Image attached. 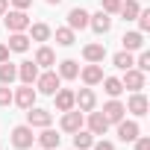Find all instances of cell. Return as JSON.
I'll return each instance as SVG.
<instances>
[{"label":"cell","mask_w":150,"mask_h":150,"mask_svg":"<svg viewBox=\"0 0 150 150\" xmlns=\"http://www.w3.org/2000/svg\"><path fill=\"white\" fill-rule=\"evenodd\" d=\"M38 144L47 150V147H59V135H56V129H44L41 135H38Z\"/></svg>","instance_id":"cell-26"},{"label":"cell","mask_w":150,"mask_h":150,"mask_svg":"<svg viewBox=\"0 0 150 150\" xmlns=\"http://www.w3.org/2000/svg\"><path fill=\"white\" fill-rule=\"evenodd\" d=\"M103 83V91L109 94V97H118L121 91H124V86H121V80H115V77H106V80H100Z\"/></svg>","instance_id":"cell-24"},{"label":"cell","mask_w":150,"mask_h":150,"mask_svg":"<svg viewBox=\"0 0 150 150\" xmlns=\"http://www.w3.org/2000/svg\"><path fill=\"white\" fill-rule=\"evenodd\" d=\"M127 109H129L132 115H138V118H141V115H147V97L135 91V94L129 97V106H127Z\"/></svg>","instance_id":"cell-17"},{"label":"cell","mask_w":150,"mask_h":150,"mask_svg":"<svg viewBox=\"0 0 150 150\" xmlns=\"http://www.w3.org/2000/svg\"><path fill=\"white\" fill-rule=\"evenodd\" d=\"M135 150H150V138H135Z\"/></svg>","instance_id":"cell-35"},{"label":"cell","mask_w":150,"mask_h":150,"mask_svg":"<svg viewBox=\"0 0 150 150\" xmlns=\"http://www.w3.org/2000/svg\"><path fill=\"white\" fill-rule=\"evenodd\" d=\"M88 18H91L88 24H91V30H94V33H100V35H103V33H109V27H112V18H109L106 12H97V15H88Z\"/></svg>","instance_id":"cell-14"},{"label":"cell","mask_w":150,"mask_h":150,"mask_svg":"<svg viewBox=\"0 0 150 150\" xmlns=\"http://www.w3.org/2000/svg\"><path fill=\"white\" fill-rule=\"evenodd\" d=\"M12 100H15L21 109H30V106L35 103V88H33V86H24V88H18V91L12 94Z\"/></svg>","instance_id":"cell-8"},{"label":"cell","mask_w":150,"mask_h":150,"mask_svg":"<svg viewBox=\"0 0 150 150\" xmlns=\"http://www.w3.org/2000/svg\"><path fill=\"white\" fill-rule=\"evenodd\" d=\"M124 112H127V106H124V103H118V100H109V103L103 106V118H106L109 124L124 121Z\"/></svg>","instance_id":"cell-6"},{"label":"cell","mask_w":150,"mask_h":150,"mask_svg":"<svg viewBox=\"0 0 150 150\" xmlns=\"http://www.w3.org/2000/svg\"><path fill=\"white\" fill-rule=\"evenodd\" d=\"M30 33H33L35 41H47V38H50V27H47V24H33Z\"/></svg>","instance_id":"cell-29"},{"label":"cell","mask_w":150,"mask_h":150,"mask_svg":"<svg viewBox=\"0 0 150 150\" xmlns=\"http://www.w3.org/2000/svg\"><path fill=\"white\" fill-rule=\"evenodd\" d=\"M121 9V0H103V12L106 15H112V12H118Z\"/></svg>","instance_id":"cell-33"},{"label":"cell","mask_w":150,"mask_h":150,"mask_svg":"<svg viewBox=\"0 0 150 150\" xmlns=\"http://www.w3.org/2000/svg\"><path fill=\"white\" fill-rule=\"evenodd\" d=\"M74 106H80V112H91L94 109V91L80 88V94H74Z\"/></svg>","instance_id":"cell-9"},{"label":"cell","mask_w":150,"mask_h":150,"mask_svg":"<svg viewBox=\"0 0 150 150\" xmlns=\"http://www.w3.org/2000/svg\"><path fill=\"white\" fill-rule=\"evenodd\" d=\"M3 21H6L9 33H24V30L30 27V18H27V12H24V9H15V12H6V15H3Z\"/></svg>","instance_id":"cell-1"},{"label":"cell","mask_w":150,"mask_h":150,"mask_svg":"<svg viewBox=\"0 0 150 150\" xmlns=\"http://www.w3.org/2000/svg\"><path fill=\"white\" fill-rule=\"evenodd\" d=\"M56 62V56H53V50L50 47H41L38 53H35V65H41V68H50Z\"/></svg>","instance_id":"cell-25"},{"label":"cell","mask_w":150,"mask_h":150,"mask_svg":"<svg viewBox=\"0 0 150 150\" xmlns=\"http://www.w3.org/2000/svg\"><path fill=\"white\" fill-rule=\"evenodd\" d=\"M62 129H65V132L83 129V112H80V109H68V112L62 115Z\"/></svg>","instance_id":"cell-4"},{"label":"cell","mask_w":150,"mask_h":150,"mask_svg":"<svg viewBox=\"0 0 150 150\" xmlns=\"http://www.w3.org/2000/svg\"><path fill=\"white\" fill-rule=\"evenodd\" d=\"M9 103H12V88L0 86V106H9Z\"/></svg>","instance_id":"cell-32"},{"label":"cell","mask_w":150,"mask_h":150,"mask_svg":"<svg viewBox=\"0 0 150 150\" xmlns=\"http://www.w3.org/2000/svg\"><path fill=\"white\" fill-rule=\"evenodd\" d=\"M6 59H9V47H6V44H0V62H6Z\"/></svg>","instance_id":"cell-38"},{"label":"cell","mask_w":150,"mask_h":150,"mask_svg":"<svg viewBox=\"0 0 150 150\" xmlns=\"http://www.w3.org/2000/svg\"><path fill=\"white\" fill-rule=\"evenodd\" d=\"M121 15H124V21H132L141 9H138V3H135V0H127V3H121V9H118Z\"/></svg>","instance_id":"cell-27"},{"label":"cell","mask_w":150,"mask_h":150,"mask_svg":"<svg viewBox=\"0 0 150 150\" xmlns=\"http://www.w3.org/2000/svg\"><path fill=\"white\" fill-rule=\"evenodd\" d=\"M80 74V68H77V62L74 59H65L62 65H59V77H65V80H74Z\"/></svg>","instance_id":"cell-23"},{"label":"cell","mask_w":150,"mask_h":150,"mask_svg":"<svg viewBox=\"0 0 150 150\" xmlns=\"http://www.w3.org/2000/svg\"><path fill=\"white\" fill-rule=\"evenodd\" d=\"M47 3H50V6H56V3H62V0H47Z\"/></svg>","instance_id":"cell-40"},{"label":"cell","mask_w":150,"mask_h":150,"mask_svg":"<svg viewBox=\"0 0 150 150\" xmlns=\"http://www.w3.org/2000/svg\"><path fill=\"white\" fill-rule=\"evenodd\" d=\"M118 138L121 141H135L138 138V124L135 121H118Z\"/></svg>","instance_id":"cell-11"},{"label":"cell","mask_w":150,"mask_h":150,"mask_svg":"<svg viewBox=\"0 0 150 150\" xmlns=\"http://www.w3.org/2000/svg\"><path fill=\"white\" fill-rule=\"evenodd\" d=\"M135 62H132V53L129 50H124V53H118L115 56V68H121V71H129Z\"/></svg>","instance_id":"cell-30"},{"label":"cell","mask_w":150,"mask_h":150,"mask_svg":"<svg viewBox=\"0 0 150 150\" xmlns=\"http://www.w3.org/2000/svg\"><path fill=\"white\" fill-rule=\"evenodd\" d=\"M35 86H38V91H41V94H56V91H59V74H53V71L38 74Z\"/></svg>","instance_id":"cell-2"},{"label":"cell","mask_w":150,"mask_h":150,"mask_svg":"<svg viewBox=\"0 0 150 150\" xmlns=\"http://www.w3.org/2000/svg\"><path fill=\"white\" fill-rule=\"evenodd\" d=\"M83 53H86L88 62H103V59H106V47H103V44H88Z\"/></svg>","instance_id":"cell-22"},{"label":"cell","mask_w":150,"mask_h":150,"mask_svg":"<svg viewBox=\"0 0 150 150\" xmlns=\"http://www.w3.org/2000/svg\"><path fill=\"white\" fill-rule=\"evenodd\" d=\"M33 141H35L33 127H15V129H12V144H15V147L27 150V147H33Z\"/></svg>","instance_id":"cell-3"},{"label":"cell","mask_w":150,"mask_h":150,"mask_svg":"<svg viewBox=\"0 0 150 150\" xmlns=\"http://www.w3.org/2000/svg\"><path fill=\"white\" fill-rule=\"evenodd\" d=\"M100 80H103V68H100L97 62H91V65L83 71V83H86V86H97Z\"/></svg>","instance_id":"cell-15"},{"label":"cell","mask_w":150,"mask_h":150,"mask_svg":"<svg viewBox=\"0 0 150 150\" xmlns=\"http://www.w3.org/2000/svg\"><path fill=\"white\" fill-rule=\"evenodd\" d=\"M135 18H138V27H141L138 33H147V30H150V9H144V12H138Z\"/></svg>","instance_id":"cell-31"},{"label":"cell","mask_w":150,"mask_h":150,"mask_svg":"<svg viewBox=\"0 0 150 150\" xmlns=\"http://www.w3.org/2000/svg\"><path fill=\"white\" fill-rule=\"evenodd\" d=\"M6 9H9V0H0V18L6 15Z\"/></svg>","instance_id":"cell-39"},{"label":"cell","mask_w":150,"mask_h":150,"mask_svg":"<svg viewBox=\"0 0 150 150\" xmlns=\"http://www.w3.org/2000/svg\"><path fill=\"white\" fill-rule=\"evenodd\" d=\"M94 150H115V147H112L109 141H97V144H94Z\"/></svg>","instance_id":"cell-37"},{"label":"cell","mask_w":150,"mask_h":150,"mask_svg":"<svg viewBox=\"0 0 150 150\" xmlns=\"http://www.w3.org/2000/svg\"><path fill=\"white\" fill-rule=\"evenodd\" d=\"M91 144H94V135L91 132H83V129L74 132V150H88Z\"/></svg>","instance_id":"cell-21"},{"label":"cell","mask_w":150,"mask_h":150,"mask_svg":"<svg viewBox=\"0 0 150 150\" xmlns=\"http://www.w3.org/2000/svg\"><path fill=\"white\" fill-rule=\"evenodd\" d=\"M68 27H71V30H83V27H88V12L80 9V6L71 9V12H68Z\"/></svg>","instance_id":"cell-12"},{"label":"cell","mask_w":150,"mask_h":150,"mask_svg":"<svg viewBox=\"0 0 150 150\" xmlns=\"http://www.w3.org/2000/svg\"><path fill=\"white\" fill-rule=\"evenodd\" d=\"M121 41H124V50H129V53H132V50H141V47H144V35H141V33H127V35H124Z\"/></svg>","instance_id":"cell-20"},{"label":"cell","mask_w":150,"mask_h":150,"mask_svg":"<svg viewBox=\"0 0 150 150\" xmlns=\"http://www.w3.org/2000/svg\"><path fill=\"white\" fill-rule=\"evenodd\" d=\"M50 121H53V115H50V112L35 109V106H30V109H27V124H30V127H50Z\"/></svg>","instance_id":"cell-5"},{"label":"cell","mask_w":150,"mask_h":150,"mask_svg":"<svg viewBox=\"0 0 150 150\" xmlns=\"http://www.w3.org/2000/svg\"><path fill=\"white\" fill-rule=\"evenodd\" d=\"M88 129L91 135H103L109 129V121L103 118V112H88Z\"/></svg>","instance_id":"cell-10"},{"label":"cell","mask_w":150,"mask_h":150,"mask_svg":"<svg viewBox=\"0 0 150 150\" xmlns=\"http://www.w3.org/2000/svg\"><path fill=\"white\" fill-rule=\"evenodd\" d=\"M9 50H15V53H24L27 47H30V38L24 35V33H12L9 35V44H6Z\"/></svg>","instance_id":"cell-19"},{"label":"cell","mask_w":150,"mask_h":150,"mask_svg":"<svg viewBox=\"0 0 150 150\" xmlns=\"http://www.w3.org/2000/svg\"><path fill=\"white\" fill-rule=\"evenodd\" d=\"M15 77H18V68H15L9 59H6V62H0V86H9Z\"/></svg>","instance_id":"cell-18"},{"label":"cell","mask_w":150,"mask_h":150,"mask_svg":"<svg viewBox=\"0 0 150 150\" xmlns=\"http://www.w3.org/2000/svg\"><path fill=\"white\" fill-rule=\"evenodd\" d=\"M121 86L129 88V91H141V88H144V71H132V68H129L127 77L121 80Z\"/></svg>","instance_id":"cell-7"},{"label":"cell","mask_w":150,"mask_h":150,"mask_svg":"<svg viewBox=\"0 0 150 150\" xmlns=\"http://www.w3.org/2000/svg\"><path fill=\"white\" fill-rule=\"evenodd\" d=\"M135 65H138V71H150V53H141Z\"/></svg>","instance_id":"cell-34"},{"label":"cell","mask_w":150,"mask_h":150,"mask_svg":"<svg viewBox=\"0 0 150 150\" xmlns=\"http://www.w3.org/2000/svg\"><path fill=\"white\" fill-rule=\"evenodd\" d=\"M12 3H15V9H24V12H27V9L33 6V0H12Z\"/></svg>","instance_id":"cell-36"},{"label":"cell","mask_w":150,"mask_h":150,"mask_svg":"<svg viewBox=\"0 0 150 150\" xmlns=\"http://www.w3.org/2000/svg\"><path fill=\"white\" fill-rule=\"evenodd\" d=\"M56 41H59L62 47H71V44H74V30H71V27H59V30H56Z\"/></svg>","instance_id":"cell-28"},{"label":"cell","mask_w":150,"mask_h":150,"mask_svg":"<svg viewBox=\"0 0 150 150\" xmlns=\"http://www.w3.org/2000/svg\"><path fill=\"white\" fill-rule=\"evenodd\" d=\"M47 150H59V147H47Z\"/></svg>","instance_id":"cell-41"},{"label":"cell","mask_w":150,"mask_h":150,"mask_svg":"<svg viewBox=\"0 0 150 150\" xmlns=\"http://www.w3.org/2000/svg\"><path fill=\"white\" fill-rule=\"evenodd\" d=\"M18 77L24 80V86H33V83L38 80V65H35V62H21Z\"/></svg>","instance_id":"cell-13"},{"label":"cell","mask_w":150,"mask_h":150,"mask_svg":"<svg viewBox=\"0 0 150 150\" xmlns=\"http://www.w3.org/2000/svg\"><path fill=\"white\" fill-rule=\"evenodd\" d=\"M56 109H59V112L74 109V91H71V88H59V91H56Z\"/></svg>","instance_id":"cell-16"}]
</instances>
